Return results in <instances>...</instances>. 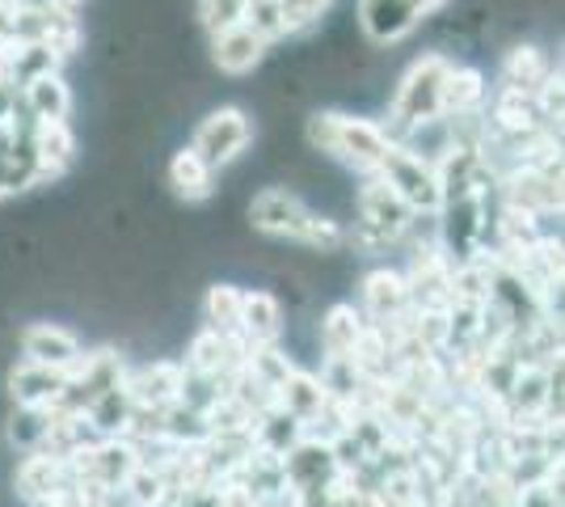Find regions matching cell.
Wrapping results in <instances>:
<instances>
[{"label": "cell", "mask_w": 565, "mask_h": 507, "mask_svg": "<svg viewBox=\"0 0 565 507\" xmlns=\"http://www.w3.org/2000/svg\"><path fill=\"white\" fill-rule=\"evenodd\" d=\"M451 60L444 51H426L423 60H414L405 76H401L397 94L388 102V140L397 145L401 136H409L414 127H426V123H435L444 115V76H448Z\"/></svg>", "instance_id": "cell-1"}, {"label": "cell", "mask_w": 565, "mask_h": 507, "mask_svg": "<svg viewBox=\"0 0 565 507\" xmlns=\"http://www.w3.org/2000/svg\"><path fill=\"white\" fill-rule=\"evenodd\" d=\"M354 212H359V233H354V242L367 245V250L401 242L405 224H409V216H414V212L405 208V199H401L380 173H367V182L359 187V194H354Z\"/></svg>", "instance_id": "cell-2"}, {"label": "cell", "mask_w": 565, "mask_h": 507, "mask_svg": "<svg viewBox=\"0 0 565 507\" xmlns=\"http://www.w3.org/2000/svg\"><path fill=\"white\" fill-rule=\"evenodd\" d=\"M376 173L405 199L409 212H426V216H439L444 212V187H439V173H435V166L426 157L393 145L388 157L380 161Z\"/></svg>", "instance_id": "cell-3"}, {"label": "cell", "mask_w": 565, "mask_h": 507, "mask_svg": "<svg viewBox=\"0 0 565 507\" xmlns=\"http://www.w3.org/2000/svg\"><path fill=\"white\" fill-rule=\"evenodd\" d=\"M249 145H254V119L241 106H220V110H212L207 119L194 127V140H190V148L212 169L233 166Z\"/></svg>", "instance_id": "cell-4"}, {"label": "cell", "mask_w": 565, "mask_h": 507, "mask_svg": "<svg viewBox=\"0 0 565 507\" xmlns=\"http://www.w3.org/2000/svg\"><path fill=\"white\" fill-rule=\"evenodd\" d=\"M388 131H384V123L376 119H359V115H342L338 110V131H333V161H342V166L359 169V173H376L380 161L388 157Z\"/></svg>", "instance_id": "cell-5"}, {"label": "cell", "mask_w": 565, "mask_h": 507, "mask_svg": "<svg viewBox=\"0 0 565 507\" xmlns=\"http://www.w3.org/2000/svg\"><path fill=\"white\" fill-rule=\"evenodd\" d=\"M308 212H312V208H308L291 187H266V191H258L254 203H249V224H254L258 233H266V237H287V242H296L300 229H305Z\"/></svg>", "instance_id": "cell-6"}, {"label": "cell", "mask_w": 565, "mask_h": 507, "mask_svg": "<svg viewBox=\"0 0 565 507\" xmlns=\"http://www.w3.org/2000/svg\"><path fill=\"white\" fill-rule=\"evenodd\" d=\"M418 25H423V13L414 9V0H359V30L376 47H393L401 39H409Z\"/></svg>", "instance_id": "cell-7"}, {"label": "cell", "mask_w": 565, "mask_h": 507, "mask_svg": "<svg viewBox=\"0 0 565 507\" xmlns=\"http://www.w3.org/2000/svg\"><path fill=\"white\" fill-rule=\"evenodd\" d=\"M186 368L182 363H169V360H157L140 368L131 381H127V393H131V402L140 406V411H169L173 402H182L186 398Z\"/></svg>", "instance_id": "cell-8"}, {"label": "cell", "mask_w": 565, "mask_h": 507, "mask_svg": "<svg viewBox=\"0 0 565 507\" xmlns=\"http://www.w3.org/2000/svg\"><path fill=\"white\" fill-rule=\"evenodd\" d=\"M22 356L30 363H47V368H72L81 360V338L55 326V321H30L22 330Z\"/></svg>", "instance_id": "cell-9"}, {"label": "cell", "mask_w": 565, "mask_h": 507, "mask_svg": "<svg viewBox=\"0 0 565 507\" xmlns=\"http://www.w3.org/2000/svg\"><path fill=\"white\" fill-rule=\"evenodd\" d=\"M212 60L220 73L228 76H245L254 73L262 60H266V51H270V43L262 39L254 25H233V30H224V34H212Z\"/></svg>", "instance_id": "cell-10"}, {"label": "cell", "mask_w": 565, "mask_h": 507, "mask_svg": "<svg viewBox=\"0 0 565 507\" xmlns=\"http://www.w3.org/2000/svg\"><path fill=\"white\" fill-rule=\"evenodd\" d=\"M30 152L39 166V182L60 178L76 161V136H72L68 119H39V127L30 131Z\"/></svg>", "instance_id": "cell-11"}, {"label": "cell", "mask_w": 565, "mask_h": 507, "mask_svg": "<svg viewBox=\"0 0 565 507\" xmlns=\"http://www.w3.org/2000/svg\"><path fill=\"white\" fill-rule=\"evenodd\" d=\"M363 305H367V317L372 326H393V321H405V309H409V284L401 271H388L380 266L363 279Z\"/></svg>", "instance_id": "cell-12"}, {"label": "cell", "mask_w": 565, "mask_h": 507, "mask_svg": "<svg viewBox=\"0 0 565 507\" xmlns=\"http://www.w3.org/2000/svg\"><path fill=\"white\" fill-rule=\"evenodd\" d=\"M9 389H13L18 406H60L64 389H68V368H47V363L25 360L22 368H13Z\"/></svg>", "instance_id": "cell-13"}, {"label": "cell", "mask_w": 565, "mask_h": 507, "mask_svg": "<svg viewBox=\"0 0 565 507\" xmlns=\"http://www.w3.org/2000/svg\"><path fill=\"white\" fill-rule=\"evenodd\" d=\"M64 483H68L64 461L51 457V453H25V461L18 465V474H13L18 495H22V499H30V504H43V499H47V495H55Z\"/></svg>", "instance_id": "cell-14"}, {"label": "cell", "mask_w": 565, "mask_h": 507, "mask_svg": "<svg viewBox=\"0 0 565 507\" xmlns=\"http://www.w3.org/2000/svg\"><path fill=\"white\" fill-rule=\"evenodd\" d=\"M169 187L182 194L186 203H203L215 194V169L194 152V148H178L169 161Z\"/></svg>", "instance_id": "cell-15"}, {"label": "cell", "mask_w": 565, "mask_h": 507, "mask_svg": "<svg viewBox=\"0 0 565 507\" xmlns=\"http://www.w3.org/2000/svg\"><path fill=\"white\" fill-rule=\"evenodd\" d=\"M241 335L249 347L258 342H279L282 335V305L270 292H245V314H241Z\"/></svg>", "instance_id": "cell-16"}, {"label": "cell", "mask_w": 565, "mask_h": 507, "mask_svg": "<svg viewBox=\"0 0 565 507\" xmlns=\"http://www.w3.org/2000/svg\"><path fill=\"white\" fill-rule=\"evenodd\" d=\"M326 402H330V389L321 385V377L300 372V368H296V372H291V377L279 385V406L287 414H296L305 427L317 419V414L326 411Z\"/></svg>", "instance_id": "cell-17"}, {"label": "cell", "mask_w": 565, "mask_h": 507, "mask_svg": "<svg viewBox=\"0 0 565 507\" xmlns=\"http://www.w3.org/2000/svg\"><path fill=\"white\" fill-rule=\"evenodd\" d=\"M22 106L34 115V119H68L72 110V89L64 85L60 73L34 76L22 85Z\"/></svg>", "instance_id": "cell-18"}, {"label": "cell", "mask_w": 565, "mask_h": 507, "mask_svg": "<svg viewBox=\"0 0 565 507\" xmlns=\"http://www.w3.org/2000/svg\"><path fill=\"white\" fill-rule=\"evenodd\" d=\"M548 60H544L541 47L532 43H519V47L507 51L502 60V89H523V94H536L544 81H548Z\"/></svg>", "instance_id": "cell-19"}, {"label": "cell", "mask_w": 565, "mask_h": 507, "mask_svg": "<svg viewBox=\"0 0 565 507\" xmlns=\"http://www.w3.org/2000/svg\"><path fill=\"white\" fill-rule=\"evenodd\" d=\"M363 314L354 309V305H333L330 314L321 317V351L330 356V360H347L354 351V342L363 335Z\"/></svg>", "instance_id": "cell-20"}, {"label": "cell", "mask_w": 565, "mask_h": 507, "mask_svg": "<svg viewBox=\"0 0 565 507\" xmlns=\"http://www.w3.org/2000/svg\"><path fill=\"white\" fill-rule=\"evenodd\" d=\"M444 115H469V110H481L486 102V76L477 68H465V64H451L448 76H444Z\"/></svg>", "instance_id": "cell-21"}, {"label": "cell", "mask_w": 565, "mask_h": 507, "mask_svg": "<svg viewBox=\"0 0 565 507\" xmlns=\"http://www.w3.org/2000/svg\"><path fill=\"white\" fill-rule=\"evenodd\" d=\"M51 423H55V406H18L9 419V444L18 453H39L51 435Z\"/></svg>", "instance_id": "cell-22"}, {"label": "cell", "mask_w": 565, "mask_h": 507, "mask_svg": "<svg viewBox=\"0 0 565 507\" xmlns=\"http://www.w3.org/2000/svg\"><path fill=\"white\" fill-rule=\"evenodd\" d=\"M241 314H245V292L236 284H212L207 288V321L220 335H241Z\"/></svg>", "instance_id": "cell-23"}, {"label": "cell", "mask_w": 565, "mask_h": 507, "mask_svg": "<svg viewBox=\"0 0 565 507\" xmlns=\"http://www.w3.org/2000/svg\"><path fill=\"white\" fill-rule=\"evenodd\" d=\"M245 9H249V0H199V22L207 34H224L245 22Z\"/></svg>", "instance_id": "cell-24"}, {"label": "cell", "mask_w": 565, "mask_h": 507, "mask_svg": "<svg viewBox=\"0 0 565 507\" xmlns=\"http://www.w3.org/2000/svg\"><path fill=\"white\" fill-rule=\"evenodd\" d=\"M330 9V0H279L282 34H305L321 22V13Z\"/></svg>", "instance_id": "cell-25"}, {"label": "cell", "mask_w": 565, "mask_h": 507, "mask_svg": "<svg viewBox=\"0 0 565 507\" xmlns=\"http://www.w3.org/2000/svg\"><path fill=\"white\" fill-rule=\"evenodd\" d=\"M444 4H448V0H414V9L423 13V22H426V18H430V13H439Z\"/></svg>", "instance_id": "cell-26"}, {"label": "cell", "mask_w": 565, "mask_h": 507, "mask_svg": "<svg viewBox=\"0 0 565 507\" xmlns=\"http://www.w3.org/2000/svg\"><path fill=\"white\" fill-rule=\"evenodd\" d=\"M76 4H85V0H47V9H64V13H76Z\"/></svg>", "instance_id": "cell-27"}]
</instances>
